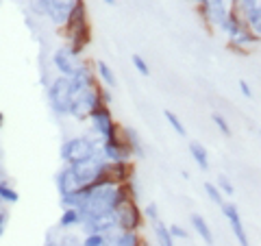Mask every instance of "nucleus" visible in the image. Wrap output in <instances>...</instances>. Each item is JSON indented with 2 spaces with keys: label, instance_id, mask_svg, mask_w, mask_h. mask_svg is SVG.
Segmentation results:
<instances>
[{
  "label": "nucleus",
  "instance_id": "1a4fd4ad",
  "mask_svg": "<svg viewBox=\"0 0 261 246\" xmlns=\"http://www.w3.org/2000/svg\"><path fill=\"white\" fill-rule=\"evenodd\" d=\"M198 9L202 13V18H205V22L218 29L224 24V20L228 18V11H231L226 7V0H205Z\"/></svg>",
  "mask_w": 261,
  "mask_h": 246
},
{
  "label": "nucleus",
  "instance_id": "f8f14e48",
  "mask_svg": "<svg viewBox=\"0 0 261 246\" xmlns=\"http://www.w3.org/2000/svg\"><path fill=\"white\" fill-rule=\"evenodd\" d=\"M220 209H222L224 218L228 220V225H231L233 233H235V240L240 242V246H250V244H248V235H246V229H244L242 216H240L238 207H235V203H224V205H222V207H220Z\"/></svg>",
  "mask_w": 261,
  "mask_h": 246
},
{
  "label": "nucleus",
  "instance_id": "f03ea898",
  "mask_svg": "<svg viewBox=\"0 0 261 246\" xmlns=\"http://www.w3.org/2000/svg\"><path fill=\"white\" fill-rule=\"evenodd\" d=\"M46 98H48V105L55 116H70V105H72V83H70V77H55L50 83L46 87Z\"/></svg>",
  "mask_w": 261,
  "mask_h": 246
},
{
  "label": "nucleus",
  "instance_id": "a878e982",
  "mask_svg": "<svg viewBox=\"0 0 261 246\" xmlns=\"http://www.w3.org/2000/svg\"><path fill=\"white\" fill-rule=\"evenodd\" d=\"M20 201V194L15 192V187L9 185V181H0V203H5V205H15Z\"/></svg>",
  "mask_w": 261,
  "mask_h": 246
},
{
  "label": "nucleus",
  "instance_id": "473e14b6",
  "mask_svg": "<svg viewBox=\"0 0 261 246\" xmlns=\"http://www.w3.org/2000/svg\"><path fill=\"white\" fill-rule=\"evenodd\" d=\"M130 63H133V65H135V70H137V72H140V75H142V77H148V75H150V68H148V63H146V61H144V57H142V55H137V53H133V55H130Z\"/></svg>",
  "mask_w": 261,
  "mask_h": 246
},
{
  "label": "nucleus",
  "instance_id": "393cba45",
  "mask_svg": "<svg viewBox=\"0 0 261 246\" xmlns=\"http://www.w3.org/2000/svg\"><path fill=\"white\" fill-rule=\"evenodd\" d=\"M116 244L118 246H146V242L137 235V231H118Z\"/></svg>",
  "mask_w": 261,
  "mask_h": 246
},
{
  "label": "nucleus",
  "instance_id": "dca6fc26",
  "mask_svg": "<svg viewBox=\"0 0 261 246\" xmlns=\"http://www.w3.org/2000/svg\"><path fill=\"white\" fill-rule=\"evenodd\" d=\"M133 172H135V166H133V161L130 159H126V161H109V177L116 183L133 181Z\"/></svg>",
  "mask_w": 261,
  "mask_h": 246
},
{
  "label": "nucleus",
  "instance_id": "a211bd4d",
  "mask_svg": "<svg viewBox=\"0 0 261 246\" xmlns=\"http://www.w3.org/2000/svg\"><path fill=\"white\" fill-rule=\"evenodd\" d=\"M122 135H124L128 149H130V153H133V157L144 159L146 157V149H144V142H142L140 133H137L133 127H122Z\"/></svg>",
  "mask_w": 261,
  "mask_h": 246
},
{
  "label": "nucleus",
  "instance_id": "bb28decb",
  "mask_svg": "<svg viewBox=\"0 0 261 246\" xmlns=\"http://www.w3.org/2000/svg\"><path fill=\"white\" fill-rule=\"evenodd\" d=\"M244 24H246L252 33H257V35L261 37V3L246 15V18H244Z\"/></svg>",
  "mask_w": 261,
  "mask_h": 246
},
{
  "label": "nucleus",
  "instance_id": "4be33fe9",
  "mask_svg": "<svg viewBox=\"0 0 261 246\" xmlns=\"http://www.w3.org/2000/svg\"><path fill=\"white\" fill-rule=\"evenodd\" d=\"M190 155L194 161L198 163L200 170H209V157H207V149L200 142H190Z\"/></svg>",
  "mask_w": 261,
  "mask_h": 246
},
{
  "label": "nucleus",
  "instance_id": "2f4dec72",
  "mask_svg": "<svg viewBox=\"0 0 261 246\" xmlns=\"http://www.w3.org/2000/svg\"><path fill=\"white\" fill-rule=\"evenodd\" d=\"M107 235L105 233H87L85 235V240L81 242L83 246H107Z\"/></svg>",
  "mask_w": 261,
  "mask_h": 246
},
{
  "label": "nucleus",
  "instance_id": "a18cd8bd",
  "mask_svg": "<svg viewBox=\"0 0 261 246\" xmlns=\"http://www.w3.org/2000/svg\"><path fill=\"white\" fill-rule=\"evenodd\" d=\"M259 137H261V131H259Z\"/></svg>",
  "mask_w": 261,
  "mask_h": 246
},
{
  "label": "nucleus",
  "instance_id": "c85d7f7f",
  "mask_svg": "<svg viewBox=\"0 0 261 246\" xmlns=\"http://www.w3.org/2000/svg\"><path fill=\"white\" fill-rule=\"evenodd\" d=\"M257 5H259V0H233V11L244 20Z\"/></svg>",
  "mask_w": 261,
  "mask_h": 246
},
{
  "label": "nucleus",
  "instance_id": "6ab92c4d",
  "mask_svg": "<svg viewBox=\"0 0 261 246\" xmlns=\"http://www.w3.org/2000/svg\"><path fill=\"white\" fill-rule=\"evenodd\" d=\"M190 223L194 227V231L200 235V240L205 244H214V231H211V227L207 225V220L202 218L200 214H192L190 216Z\"/></svg>",
  "mask_w": 261,
  "mask_h": 246
},
{
  "label": "nucleus",
  "instance_id": "4c0bfd02",
  "mask_svg": "<svg viewBox=\"0 0 261 246\" xmlns=\"http://www.w3.org/2000/svg\"><path fill=\"white\" fill-rule=\"evenodd\" d=\"M168 229H170V233H172L174 240H187V237H190V233H187L181 225H170Z\"/></svg>",
  "mask_w": 261,
  "mask_h": 246
},
{
  "label": "nucleus",
  "instance_id": "0eeeda50",
  "mask_svg": "<svg viewBox=\"0 0 261 246\" xmlns=\"http://www.w3.org/2000/svg\"><path fill=\"white\" fill-rule=\"evenodd\" d=\"M116 211H118V229L120 231H137L144 223V211L137 207L135 199L124 201Z\"/></svg>",
  "mask_w": 261,
  "mask_h": 246
},
{
  "label": "nucleus",
  "instance_id": "39448f33",
  "mask_svg": "<svg viewBox=\"0 0 261 246\" xmlns=\"http://www.w3.org/2000/svg\"><path fill=\"white\" fill-rule=\"evenodd\" d=\"M89 125H92V131L102 139V142L122 133V127L116 125V120H113L107 105H100V107H98L92 116H89Z\"/></svg>",
  "mask_w": 261,
  "mask_h": 246
},
{
  "label": "nucleus",
  "instance_id": "37998d69",
  "mask_svg": "<svg viewBox=\"0 0 261 246\" xmlns=\"http://www.w3.org/2000/svg\"><path fill=\"white\" fill-rule=\"evenodd\" d=\"M5 179V168H3V163H0V181Z\"/></svg>",
  "mask_w": 261,
  "mask_h": 246
},
{
  "label": "nucleus",
  "instance_id": "c03bdc74",
  "mask_svg": "<svg viewBox=\"0 0 261 246\" xmlns=\"http://www.w3.org/2000/svg\"><path fill=\"white\" fill-rule=\"evenodd\" d=\"M105 5H116V0H102Z\"/></svg>",
  "mask_w": 261,
  "mask_h": 246
},
{
  "label": "nucleus",
  "instance_id": "7ed1b4c3",
  "mask_svg": "<svg viewBox=\"0 0 261 246\" xmlns=\"http://www.w3.org/2000/svg\"><path fill=\"white\" fill-rule=\"evenodd\" d=\"M100 139H92L87 135H76V137H68L65 142L61 144L59 149V159L63 163H72V161H79V159H87L92 155L100 153Z\"/></svg>",
  "mask_w": 261,
  "mask_h": 246
},
{
  "label": "nucleus",
  "instance_id": "f257e3e1",
  "mask_svg": "<svg viewBox=\"0 0 261 246\" xmlns=\"http://www.w3.org/2000/svg\"><path fill=\"white\" fill-rule=\"evenodd\" d=\"M72 168V177H74L76 187H89L94 183H102L109 177V161L102 157V153H96L87 159H79L70 163Z\"/></svg>",
  "mask_w": 261,
  "mask_h": 246
},
{
  "label": "nucleus",
  "instance_id": "c9c22d12",
  "mask_svg": "<svg viewBox=\"0 0 261 246\" xmlns=\"http://www.w3.org/2000/svg\"><path fill=\"white\" fill-rule=\"evenodd\" d=\"M144 216L148 218V223L152 225V223H157L159 220V207H157V203H148L144 207Z\"/></svg>",
  "mask_w": 261,
  "mask_h": 246
},
{
  "label": "nucleus",
  "instance_id": "79ce46f5",
  "mask_svg": "<svg viewBox=\"0 0 261 246\" xmlns=\"http://www.w3.org/2000/svg\"><path fill=\"white\" fill-rule=\"evenodd\" d=\"M44 246H59V242H53V240H48Z\"/></svg>",
  "mask_w": 261,
  "mask_h": 246
},
{
  "label": "nucleus",
  "instance_id": "c756f323",
  "mask_svg": "<svg viewBox=\"0 0 261 246\" xmlns=\"http://www.w3.org/2000/svg\"><path fill=\"white\" fill-rule=\"evenodd\" d=\"M163 116H166V120H168V125H170V127H172V129H174V133H176V135H181V137H185V135H187V129L183 127V122H181V118H178V116H176V113H174V111H170V109H166V111H163Z\"/></svg>",
  "mask_w": 261,
  "mask_h": 246
},
{
  "label": "nucleus",
  "instance_id": "e433bc0d",
  "mask_svg": "<svg viewBox=\"0 0 261 246\" xmlns=\"http://www.w3.org/2000/svg\"><path fill=\"white\" fill-rule=\"evenodd\" d=\"M7 227H9V207H5V203H0V237L5 235Z\"/></svg>",
  "mask_w": 261,
  "mask_h": 246
},
{
  "label": "nucleus",
  "instance_id": "20e7f679",
  "mask_svg": "<svg viewBox=\"0 0 261 246\" xmlns=\"http://www.w3.org/2000/svg\"><path fill=\"white\" fill-rule=\"evenodd\" d=\"M100 87H92L85 89L81 94H74L70 105V118H74L76 122H89V116L100 107Z\"/></svg>",
  "mask_w": 261,
  "mask_h": 246
},
{
  "label": "nucleus",
  "instance_id": "72a5a7b5",
  "mask_svg": "<svg viewBox=\"0 0 261 246\" xmlns=\"http://www.w3.org/2000/svg\"><path fill=\"white\" fill-rule=\"evenodd\" d=\"M211 122H214V125L220 129V133L222 135H226V137H231V127H228V122L224 120V116H220V113H211Z\"/></svg>",
  "mask_w": 261,
  "mask_h": 246
},
{
  "label": "nucleus",
  "instance_id": "423d86ee",
  "mask_svg": "<svg viewBox=\"0 0 261 246\" xmlns=\"http://www.w3.org/2000/svg\"><path fill=\"white\" fill-rule=\"evenodd\" d=\"M81 231L85 235L87 233H111V231H120L118 229V211H102V214H94L87 216L81 223Z\"/></svg>",
  "mask_w": 261,
  "mask_h": 246
},
{
  "label": "nucleus",
  "instance_id": "9d476101",
  "mask_svg": "<svg viewBox=\"0 0 261 246\" xmlns=\"http://www.w3.org/2000/svg\"><path fill=\"white\" fill-rule=\"evenodd\" d=\"M89 27V20H87V7H85V0H76L74 5V11H72L70 20L65 22L63 27V37L65 39H72L79 31H83Z\"/></svg>",
  "mask_w": 261,
  "mask_h": 246
},
{
  "label": "nucleus",
  "instance_id": "ea45409f",
  "mask_svg": "<svg viewBox=\"0 0 261 246\" xmlns=\"http://www.w3.org/2000/svg\"><path fill=\"white\" fill-rule=\"evenodd\" d=\"M240 92H242V96L244 98H252V89H250V85L246 83V81H240Z\"/></svg>",
  "mask_w": 261,
  "mask_h": 246
},
{
  "label": "nucleus",
  "instance_id": "4468645a",
  "mask_svg": "<svg viewBox=\"0 0 261 246\" xmlns=\"http://www.w3.org/2000/svg\"><path fill=\"white\" fill-rule=\"evenodd\" d=\"M76 0H55L50 7V13H48V20H50L55 27H65V22L70 20L72 11H74Z\"/></svg>",
  "mask_w": 261,
  "mask_h": 246
},
{
  "label": "nucleus",
  "instance_id": "cd10ccee",
  "mask_svg": "<svg viewBox=\"0 0 261 246\" xmlns=\"http://www.w3.org/2000/svg\"><path fill=\"white\" fill-rule=\"evenodd\" d=\"M55 0H29V9L31 13H35L37 18H48Z\"/></svg>",
  "mask_w": 261,
  "mask_h": 246
},
{
  "label": "nucleus",
  "instance_id": "5701e85b",
  "mask_svg": "<svg viewBox=\"0 0 261 246\" xmlns=\"http://www.w3.org/2000/svg\"><path fill=\"white\" fill-rule=\"evenodd\" d=\"M96 75L100 77V81L105 83V87H111V89L116 87L118 81H116V75H113V70L107 65V61H102V59L96 61Z\"/></svg>",
  "mask_w": 261,
  "mask_h": 246
},
{
  "label": "nucleus",
  "instance_id": "f3484780",
  "mask_svg": "<svg viewBox=\"0 0 261 246\" xmlns=\"http://www.w3.org/2000/svg\"><path fill=\"white\" fill-rule=\"evenodd\" d=\"M259 39H261V37L257 35V33H252L248 27H244L240 35L235 37V39H231V48H233V51L238 53V55H248V48H250L252 44H257Z\"/></svg>",
  "mask_w": 261,
  "mask_h": 246
},
{
  "label": "nucleus",
  "instance_id": "a19ab883",
  "mask_svg": "<svg viewBox=\"0 0 261 246\" xmlns=\"http://www.w3.org/2000/svg\"><path fill=\"white\" fill-rule=\"evenodd\" d=\"M3 127H5V113L0 111V129H3Z\"/></svg>",
  "mask_w": 261,
  "mask_h": 246
},
{
  "label": "nucleus",
  "instance_id": "7c9ffc66",
  "mask_svg": "<svg viewBox=\"0 0 261 246\" xmlns=\"http://www.w3.org/2000/svg\"><path fill=\"white\" fill-rule=\"evenodd\" d=\"M205 192H207V196H209V201H211V203H216L218 207H222V205H224L222 190H220L216 183H205Z\"/></svg>",
  "mask_w": 261,
  "mask_h": 246
},
{
  "label": "nucleus",
  "instance_id": "49530a36",
  "mask_svg": "<svg viewBox=\"0 0 261 246\" xmlns=\"http://www.w3.org/2000/svg\"><path fill=\"white\" fill-rule=\"evenodd\" d=\"M79 246H83V244H79Z\"/></svg>",
  "mask_w": 261,
  "mask_h": 246
},
{
  "label": "nucleus",
  "instance_id": "b1692460",
  "mask_svg": "<svg viewBox=\"0 0 261 246\" xmlns=\"http://www.w3.org/2000/svg\"><path fill=\"white\" fill-rule=\"evenodd\" d=\"M152 231H154V237H157L159 246H176L174 244V237L172 233H170V229L161 223V220H157V223H152Z\"/></svg>",
  "mask_w": 261,
  "mask_h": 246
},
{
  "label": "nucleus",
  "instance_id": "58836bf2",
  "mask_svg": "<svg viewBox=\"0 0 261 246\" xmlns=\"http://www.w3.org/2000/svg\"><path fill=\"white\" fill-rule=\"evenodd\" d=\"M100 101H102V105H111V101H113V96H111V87H100Z\"/></svg>",
  "mask_w": 261,
  "mask_h": 246
},
{
  "label": "nucleus",
  "instance_id": "6e6552de",
  "mask_svg": "<svg viewBox=\"0 0 261 246\" xmlns=\"http://www.w3.org/2000/svg\"><path fill=\"white\" fill-rule=\"evenodd\" d=\"M100 153L107 161H126V159L133 157V153H130L126 139L122 133L111 137V139H105V142L100 144Z\"/></svg>",
  "mask_w": 261,
  "mask_h": 246
},
{
  "label": "nucleus",
  "instance_id": "ddd939ff",
  "mask_svg": "<svg viewBox=\"0 0 261 246\" xmlns=\"http://www.w3.org/2000/svg\"><path fill=\"white\" fill-rule=\"evenodd\" d=\"M70 83H72V94H81V92H85V89L98 87L94 70L89 68V65H85V63H81L76 68V72L70 77Z\"/></svg>",
  "mask_w": 261,
  "mask_h": 246
},
{
  "label": "nucleus",
  "instance_id": "f704fd0d",
  "mask_svg": "<svg viewBox=\"0 0 261 246\" xmlns=\"http://www.w3.org/2000/svg\"><path fill=\"white\" fill-rule=\"evenodd\" d=\"M220 190H222V194H226V196H233L235 194V187H233V183L228 181V177L226 175H218V183H216Z\"/></svg>",
  "mask_w": 261,
  "mask_h": 246
},
{
  "label": "nucleus",
  "instance_id": "412c9836",
  "mask_svg": "<svg viewBox=\"0 0 261 246\" xmlns=\"http://www.w3.org/2000/svg\"><path fill=\"white\" fill-rule=\"evenodd\" d=\"M81 227V214L74 207H63L61 218H59V229H74Z\"/></svg>",
  "mask_w": 261,
  "mask_h": 246
},
{
  "label": "nucleus",
  "instance_id": "2eb2a0df",
  "mask_svg": "<svg viewBox=\"0 0 261 246\" xmlns=\"http://www.w3.org/2000/svg\"><path fill=\"white\" fill-rule=\"evenodd\" d=\"M55 185H57V192H59V199H63V196H68L74 190H79L76 183H74V177H72L70 163H63L61 170L55 175Z\"/></svg>",
  "mask_w": 261,
  "mask_h": 246
},
{
  "label": "nucleus",
  "instance_id": "9b49d317",
  "mask_svg": "<svg viewBox=\"0 0 261 246\" xmlns=\"http://www.w3.org/2000/svg\"><path fill=\"white\" fill-rule=\"evenodd\" d=\"M53 65L61 77H72L81 63H79V57L72 55L68 46H63V48H57L53 53Z\"/></svg>",
  "mask_w": 261,
  "mask_h": 246
},
{
  "label": "nucleus",
  "instance_id": "aec40b11",
  "mask_svg": "<svg viewBox=\"0 0 261 246\" xmlns=\"http://www.w3.org/2000/svg\"><path fill=\"white\" fill-rule=\"evenodd\" d=\"M244 27H246V24H244V20H242L240 15L231 9V11H228V18L224 20V24H222L220 29H222V31L226 33L228 39H235V37H238L240 33H242V29H244Z\"/></svg>",
  "mask_w": 261,
  "mask_h": 246
}]
</instances>
